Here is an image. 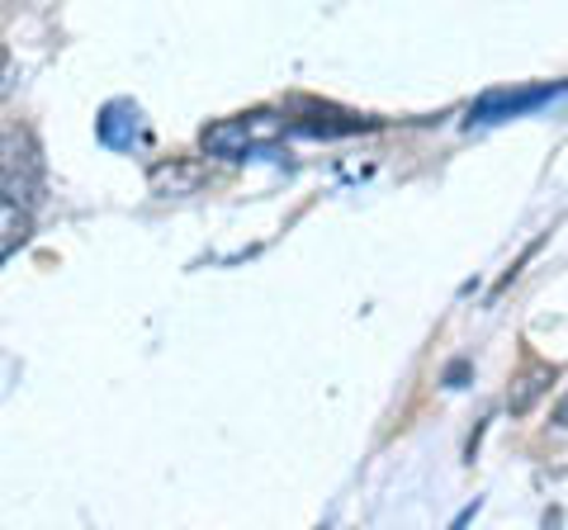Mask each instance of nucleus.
I'll use <instances>...</instances> for the list:
<instances>
[{
  "mask_svg": "<svg viewBox=\"0 0 568 530\" xmlns=\"http://www.w3.org/2000/svg\"><path fill=\"white\" fill-rule=\"evenodd\" d=\"M555 427H568V398H564L559 408H555Z\"/></svg>",
  "mask_w": 568,
  "mask_h": 530,
  "instance_id": "nucleus-9",
  "label": "nucleus"
},
{
  "mask_svg": "<svg viewBox=\"0 0 568 530\" xmlns=\"http://www.w3.org/2000/svg\"><path fill=\"white\" fill-rule=\"evenodd\" d=\"M194 181H200V171H194V166H156V171H152V185L162 190V194H181V190H190Z\"/></svg>",
  "mask_w": 568,
  "mask_h": 530,
  "instance_id": "nucleus-5",
  "label": "nucleus"
},
{
  "mask_svg": "<svg viewBox=\"0 0 568 530\" xmlns=\"http://www.w3.org/2000/svg\"><path fill=\"white\" fill-rule=\"evenodd\" d=\"M43 200V147L29 129L0 133V204L39 208Z\"/></svg>",
  "mask_w": 568,
  "mask_h": 530,
  "instance_id": "nucleus-1",
  "label": "nucleus"
},
{
  "mask_svg": "<svg viewBox=\"0 0 568 530\" xmlns=\"http://www.w3.org/2000/svg\"><path fill=\"white\" fill-rule=\"evenodd\" d=\"M545 384H549V369H536V375H526V379H521V388H517V394L507 398V408L517 412V417H521V412H530V402H536V398L545 394Z\"/></svg>",
  "mask_w": 568,
  "mask_h": 530,
  "instance_id": "nucleus-6",
  "label": "nucleus"
},
{
  "mask_svg": "<svg viewBox=\"0 0 568 530\" xmlns=\"http://www.w3.org/2000/svg\"><path fill=\"white\" fill-rule=\"evenodd\" d=\"M95 133H100V143L104 147H133L138 137H142V110L133 100H110L100 110V119H95Z\"/></svg>",
  "mask_w": 568,
  "mask_h": 530,
  "instance_id": "nucleus-4",
  "label": "nucleus"
},
{
  "mask_svg": "<svg viewBox=\"0 0 568 530\" xmlns=\"http://www.w3.org/2000/svg\"><path fill=\"white\" fill-rule=\"evenodd\" d=\"M10 77H14V62H10V48L0 43V100H6V91H10Z\"/></svg>",
  "mask_w": 568,
  "mask_h": 530,
  "instance_id": "nucleus-7",
  "label": "nucleus"
},
{
  "mask_svg": "<svg viewBox=\"0 0 568 530\" xmlns=\"http://www.w3.org/2000/svg\"><path fill=\"white\" fill-rule=\"evenodd\" d=\"M271 133H280L275 114H237V119L209 123V129L200 133V147H204L209 156H227V162H242V156L252 152L261 137H271Z\"/></svg>",
  "mask_w": 568,
  "mask_h": 530,
  "instance_id": "nucleus-2",
  "label": "nucleus"
},
{
  "mask_svg": "<svg viewBox=\"0 0 568 530\" xmlns=\"http://www.w3.org/2000/svg\"><path fill=\"white\" fill-rule=\"evenodd\" d=\"M568 91V81H559V85H526V91H488L484 100L469 110V123H503V119H517V114H526V110H536V104H549L555 95H564Z\"/></svg>",
  "mask_w": 568,
  "mask_h": 530,
  "instance_id": "nucleus-3",
  "label": "nucleus"
},
{
  "mask_svg": "<svg viewBox=\"0 0 568 530\" xmlns=\"http://www.w3.org/2000/svg\"><path fill=\"white\" fill-rule=\"evenodd\" d=\"M465 375H469V360H455V365L446 369V384H450V388H459V379H465Z\"/></svg>",
  "mask_w": 568,
  "mask_h": 530,
  "instance_id": "nucleus-8",
  "label": "nucleus"
}]
</instances>
